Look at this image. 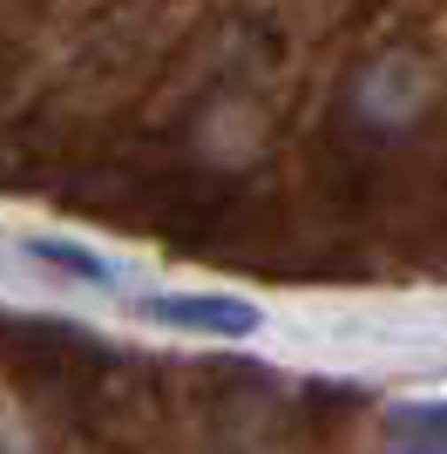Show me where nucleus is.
I'll list each match as a JSON object with an SVG mask.
<instances>
[{
  "label": "nucleus",
  "instance_id": "f257e3e1",
  "mask_svg": "<svg viewBox=\"0 0 447 454\" xmlns=\"http://www.w3.org/2000/svg\"><path fill=\"white\" fill-rule=\"evenodd\" d=\"M156 319L169 325H197V333H251L258 312L238 299H156Z\"/></svg>",
  "mask_w": 447,
  "mask_h": 454
},
{
  "label": "nucleus",
  "instance_id": "f03ea898",
  "mask_svg": "<svg viewBox=\"0 0 447 454\" xmlns=\"http://www.w3.org/2000/svg\"><path fill=\"white\" fill-rule=\"evenodd\" d=\"M393 441L407 448H447V407H407L393 420Z\"/></svg>",
  "mask_w": 447,
  "mask_h": 454
}]
</instances>
